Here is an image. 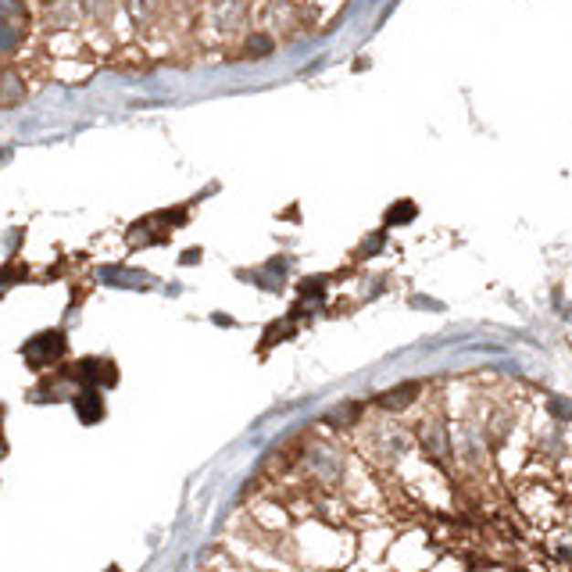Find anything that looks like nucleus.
<instances>
[{
	"mask_svg": "<svg viewBox=\"0 0 572 572\" xmlns=\"http://www.w3.org/2000/svg\"><path fill=\"white\" fill-rule=\"evenodd\" d=\"M65 355V336L61 333H40L33 344H26V362L33 368L54 365Z\"/></svg>",
	"mask_w": 572,
	"mask_h": 572,
	"instance_id": "obj_1",
	"label": "nucleus"
},
{
	"mask_svg": "<svg viewBox=\"0 0 572 572\" xmlns=\"http://www.w3.org/2000/svg\"><path fill=\"white\" fill-rule=\"evenodd\" d=\"M418 397H422V387H418V383H405V387H394V390H387V394H383L376 405H379L383 411H405L408 405H415Z\"/></svg>",
	"mask_w": 572,
	"mask_h": 572,
	"instance_id": "obj_2",
	"label": "nucleus"
},
{
	"mask_svg": "<svg viewBox=\"0 0 572 572\" xmlns=\"http://www.w3.org/2000/svg\"><path fill=\"white\" fill-rule=\"evenodd\" d=\"M76 411H79L82 422H97V418L104 415L101 394H97V390H79V394H76Z\"/></svg>",
	"mask_w": 572,
	"mask_h": 572,
	"instance_id": "obj_3",
	"label": "nucleus"
},
{
	"mask_svg": "<svg viewBox=\"0 0 572 572\" xmlns=\"http://www.w3.org/2000/svg\"><path fill=\"white\" fill-rule=\"evenodd\" d=\"M401 218H415V205H411V201L390 207V215H387V226H405Z\"/></svg>",
	"mask_w": 572,
	"mask_h": 572,
	"instance_id": "obj_4",
	"label": "nucleus"
},
{
	"mask_svg": "<svg viewBox=\"0 0 572 572\" xmlns=\"http://www.w3.org/2000/svg\"><path fill=\"white\" fill-rule=\"evenodd\" d=\"M247 54H250V58H265V54H272V40H269L265 33H261V37H250V40H247Z\"/></svg>",
	"mask_w": 572,
	"mask_h": 572,
	"instance_id": "obj_5",
	"label": "nucleus"
}]
</instances>
